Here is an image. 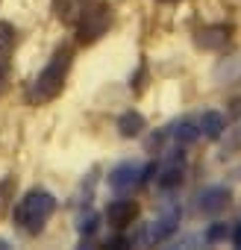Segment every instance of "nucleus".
<instances>
[{
    "label": "nucleus",
    "mask_w": 241,
    "mask_h": 250,
    "mask_svg": "<svg viewBox=\"0 0 241 250\" xmlns=\"http://www.w3.org/2000/svg\"><path fill=\"white\" fill-rule=\"evenodd\" d=\"M171 136H174L180 145H191V142H197L200 130H197V124H191V121H180L177 127L171 130Z\"/></svg>",
    "instance_id": "12"
},
{
    "label": "nucleus",
    "mask_w": 241,
    "mask_h": 250,
    "mask_svg": "<svg viewBox=\"0 0 241 250\" xmlns=\"http://www.w3.org/2000/svg\"><path fill=\"white\" fill-rule=\"evenodd\" d=\"M162 3H174V0H162Z\"/></svg>",
    "instance_id": "20"
},
{
    "label": "nucleus",
    "mask_w": 241,
    "mask_h": 250,
    "mask_svg": "<svg viewBox=\"0 0 241 250\" xmlns=\"http://www.w3.org/2000/svg\"><path fill=\"white\" fill-rule=\"evenodd\" d=\"M153 174V168H139V165H133V162H124V165H118V168H112L109 171V186L118 191V194H124V191H133L141 180H147Z\"/></svg>",
    "instance_id": "4"
},
{
    "label": "nucleus",
    "mask_w": 241,
    "mask_h": 250,
    "mask_svg": "<svg viewBox=\"0 0 241 250\" xmlns=\"http://www.w3.org/2000/svg\"><path fill=\"white\" fill-rule=\"evenodd\" d=\"M127 244H130L127 238H112V241H106V247H115V250L118 247H127Z\"/></svg>",
    "instance_id": "19"
},
{
    "label": "nucleus",
    "mask_w": 241,
    "mask_h": 250,
    "mask_svg": "<svg viewBox=\"0 0 241 250\" xmlns=\"http://www.w3.org/2000/svg\"><path fill=\"white\" fill-rule=\"evenodd\" d=\"M229 188H221V186H212V188H206L200 197H197V209L203 212V215H218V212H223L226 206H229Z\"/></svg>",
    "instance_id": "6"
},
{
    "label": "nucleus",
    "mask_w": 241,
    "mask_h": 250,
    "mask_svg": "<svg viewBox=\"0 0 241 250\" xmlns=\"http://www.w3.org/2000/svg\"><path fill=\"white\" fill-rule=\"evenodd\" d=\"M232 244H235V247H241V221L232 227Z\"/></svg>",
    "instance_id": "18"
},
{
    "label": "nucleus",
    "mask_w": 241,
    "mask_h": 250,
    "mask_svg": "<svg viewBox=\"0 0 241 250\" xmlns=\"http://www.w3.org/2000/svg\"><path fill=\"white\" fill-rule=\"evenodd\" d=\"M223 127H226V121H223V115H221V112H203L200 130L206 133V139H221Z\"/></svg>",
    "instance_id": "10"
},
{
    "label": "nucleus",
    "mask_w": 241,
    "mask_h": 250,
    "mask_svg": "<svg viewBox=\"0 0 241 250\" xmlns=\"http://www.w3.org/2000/svg\"><path fill=\"white\" fill-rule=\"evenodd\" d=\"M71 62H74V47H71V44L56 47L53 56L47 59V65H44V68L39 71V77L33 80V85H30V91H27V100H30V103H47V100H53V97L62 91L65 80H68Z\"/></svg>",
    "instance_id": "1"
},
{
    "label": "nucleus",
    "mask_w": 241,
    "mask_h": 250,
    "mask_svg": "<svg viewBox=\"0 0 241 250\" xmlns=\"http://www.w3.org/2000/svg\"><path fill=\"white\" fill-rule=\"evenodd\" d=\"M221 238H226V224H212L209 227V232H206V241H221Z\"/></svg>",
    "instance_id": "15"
},
{
    "label": "nucleus",
    "mask_w": 241,
    "mask_h": 250,
    "mask_svg": "<svg viewBox=\"0 0 241 250\" xmlns=\"http://www.w3.org/2000/svg\"><path fill=\"white\" fill-rule=\"evenodd\" d=\"M97 229V215H88V218H82V224H80V232H94Z\"/></svg>",
    "instance_id": "17"
},
{
    "label": "nucleus",
    "mask_w": 241,
    "mask_h": 250,
    "mask_svg": "<svg viewBox=\"0 0 241 250\" xmlns=\"http://www.w3.org/2000/svg\"><path fill=\"white\" fill-rule=\"evenodd\" d=\"M109 24H112V6L109 3L97 0L91 6H82L80 15H77V39H80V44H94L100 36H106Z\"/></svg>",
    "instance_id": "3"
},
{
    "label": "nucleus",
    "mask_w": 241,
    "mask_h": 250,
    "mask_svg": "<svg viewBox=\"0 0 241 250\" xmlns=\"http://www.w3.org/2000/svg\"><path fill=\"white\" fill-rule=\"evenodd\" d=\"M136 215H139V206H136V200H130V197H115V200L106 206V221H109L115 229L130 227V224L136 221Z\"/></svg>",
    "instance_id": "5"
},
{
    "label": "nucleus",
    "mask_w": 241,
    "mask_h": 250,
    "mask_svg": "<svg viewBox=\"0 0 241 250\" xmlns=\"http://www.w3.org/2000/svg\"><path fill=\"white\" fill-rule=\"evenodd\" d=\"M15 39H18L15 27L9 21H0V59H6L15 50Z\"/></svg>",
    "instance_id": "11"
},
{
    "label": "nucleus",
    "mask_w": 241,
    "mask_h": 250,
    "mask_svg": "<svg viewBox=\"0 0 241 250\" xmlns=\"http://www.w3.org/2000/svg\"><path fill=\"white\" fill-rule=\"evenodd\" d=\"M118 130H120V136L124 139H133V136H141V130H144V115L141 112H124L118 118Z\"/></svg>",
    "instance_id": "8"
},
{
    "label": "nucleus",
    "mask_w": 241,
    "mask_h": 250,
    "mask_svg": "<svg viewBox=\"0 0 241 250\" xmlns=\"http://www.w3.org/2000/svg\"><path fill=\"white\" fill-rule=\"evenodd\" d=\"M53 212H56V197L50 191H44V188H33L12 209V221H15V227L21 232L36 235V232H41V227L50 221Z\"/></svg>",
    "instance_id": "2"
},
{
    "label": "nucleus",
    "mask_w": 241,
    "mask_h": 250,
    "mask_svg": "<svg viewBox=\"0 0 241 250\" xmlns=\"http://www.w3.org/2000/svg\"><path fill=\"white\" fill-rule=\"evenodd\" d=\"M9 77H12L9 65H6V62H0V94H6V88H9Z\"/></svg>",
    "instance_id": "16"
},
{
    "label": "nucleus",
    "mask_w": 241,
    "mask_h": 250,
    "mask_svg": "<svg viewBox=\"0 0 241 250\" xmlns=\"http://www.w3.org/2000/svg\"><path fill=\"white\" fill-rule=\"evenodd\" d=\"M53 6H56V15L62 21H74L80 15V6H77V0H53Z\"/></svg>",
    "instance_id": "14"
},
{
    "label": "nucleus",
    "mask_w": 241,
    "mask_h": 250,
    "mask_svg": "<svg viewBox=\"0 0 241 250\" xmlns=\"http://www.w3.org/2000/svg\"><path fill=\"white\" fill-rule=\"evenodd\" d=\"M177 221H180V212H171V215H165V218H159L156 224H153V238L156 241H162V238H168L174 229H177Z\"/></svg>",
    "instance_id": "13"
},
{
    "label": "nucleus",
    "mask_w": 241,
    "mask_h": 250,
    "mask_svg": "<svg viewBox=\"0 0 241 250\" xmlns=\"http://www.w3.org/2000/svg\"><path fill=\"white\" fill-rule=\"evenodd\" d=\"M229 27L226 24H215V27H203L200 33H197V44L203 47V50H218V47H223L226 42H229Z\"/></svg>",
    "instance_id": "7"
},
{
    "label": "nucleus",
    "mask_w": 241,
    "mask_h": 250,
    "mask_svg": "<svg viewBox=\"0 0 241 250\" xmlns=\"http://www.w3.org/2000/svg\"><path fill=\"white\" fill-rule=\"evenodd\" d=\"M156 183H159V188H177V186L182 183V156H177L171 165H165V168L159 171Z\"/></svg>",
    "instance_id": "9"
}]
</instances>
